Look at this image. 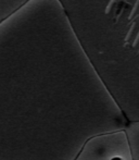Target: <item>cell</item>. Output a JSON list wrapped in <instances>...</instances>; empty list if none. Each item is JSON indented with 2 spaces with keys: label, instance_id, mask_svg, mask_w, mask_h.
Here are the masks:
<instances>
[{
  "label": "cell",
  "instance_id": "1",
  "mask_svg": "<svg viewBox=\"0 0 139 160\" xmlns=\"http://www.w3.org/2000/svg\"><path fill=\"white\" fill-rule=\"evenodd\" d=\"M74 160H132L131 146L120 130L102 133L89 138Z\"/></svg>",
  "mask_w": 139,
  "mask_h": 160
},
{
  "label": "cell",
  "instance_id": "2",
  "mask_svg": "<svg viewBox=\"0 0 139 160\" xmlns=\"http://www.w3.org/2000/svg\"><path fill=\"white\" fill-rule=\"evenodd\" d=\"M138 8H139V0H136L135 4H134L133 9H132V11H131V14H129V17H128L129 21H132L133 18L136 15V13H137V11H138Z\"/></svg>",
  "mask_w": 139,
  "mask_h": 160
},
{
  "label": "cell",
  "instance_id": "3",
  "mask_svg": "<svg viewBox=\"0 0 139 160\" xmlns=\"http://www.w3.org/2000/svg\"><path fill=\"white\" fill-rule=\"evenodd\" d=\"M135 26H136V22H134V23L132 24L131 28H129L128 32H127V34H126V37H125V42H128V40H129V38H131L132 34H133L134 30H135Z\"/></svg>",
  "mask_w": 139,
  "mask_h": 160
},
{
  "label": "cell",
  "instance_id": "4",
  "mask_svg": "<svg viewBox=\"0 0 139 160\" xmlns=\"http://www.w3.org/2000/svg\"><path fill=\"white\" fill-rule=\"evenodd\" d=\"M117 1V0H109V2H108L107 7H105V13H110V11L112 10V8H113V6L115 4V2Z\"/></svg>",
  "mask_w": 139,
  "mask_h": 160
},
{
  "label": "cell",
  "instance_id": "5",
  "mask_svg": "<svg viewBox=\"0 0 139 160\" xmlns=\"http://www.w3.org/2000/svg\"><path fill=\"white\" fill-rule=\"evenodd\" d=\"M138 42H139V31H138L137 35L135 36V39H134V42H133V46L136 47L138 45Z\"/></svg>",
  "mask_w": 139,
  "mask_h": 160
}]
</instances>
